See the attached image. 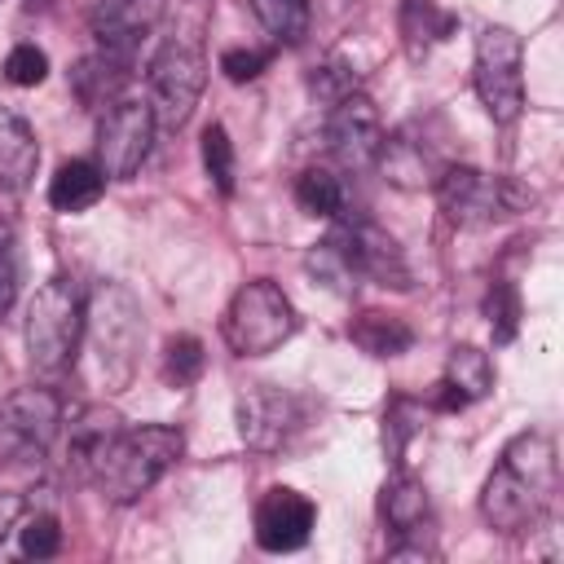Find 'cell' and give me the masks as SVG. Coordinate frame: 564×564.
<instances>
[{"label": "cell", "instance_id": "4fadbf2b", "mask_svg": "<svg viewBox=\"0 0 564 564\" xmlns=\"http://www.w3.org/2000/svg\"><path fill=\"white\" fill-rule=\"evenodd\" d=\"M326 150L344 163V167H370L379 145H383V123H379V110L366 93H348L344 101H335L326 110Z\"/></svg>", "mask_w": 564, "mask_h": 564}, {"label": "cell", "instance_id": "1f68e13d", "mask_svg": "<svg viewBox=\"0 0 564 564\" xmlns=\"http://www.w3.org/2000/svg\"><path fill=\"white\" fill-rule=\"evenodd\" d=\"M308 93H313L322 106H335V101H344L348 93H357V70H352L348 62L330 57V62H322V66L308 70Z\"/></svg>", "mask_w": 564, "mask_h": 564}, {"label": "cell", "instance_id": "d590c367", "mask_svg": "<svg viewBox=\"0 0 564 564\" xmlns=\"http://www.w3.org/2000/svg\"><path fill=\"white\" fill-rule=\"evenodd\" d=\"M432 405H436V410H463V405H467V397H463L454 383H445V379H441V383H436V392H432Z\"/></svg>", "mask_w": 564, "mask_h": 564}, {"label": "cell", "instance_id": "5bb4252c", "mask_svg": "<svg viewBox=\"0 0 564 564\" xmlns=\"http://www.w3.org/2000/svg\"><path fill=\"white\" fill-rule=\"evenodd\" d=\"M313 524H317V507L308 494L300 489H286V485H273L264 489V498L256 502V546L260 551H300L308 538H313Z\"/></svg>", "mask_w": 564, "mask_h": 564}, {"label": "cell", "instance_id": "83f0119b", "mask_svg": "<svg viewBox=\"0 0 564 564\" xmlns=\"http://www.w3.org/2000/svg\"><path fill=\"white\" fill-rule=\"evenodd\" d=\"M251 9L278 44H300L308 35V0H251Z\"/></svg>", "mask_w": 564, "mask_h": 564}, {"label": "cell", "instance_id": "836d02e7", "mask_svg": "<svg viewBox=\"0 0 564 564\" xmlns=\"http://www.w3.org/2000/svg\"><path fill=\"white\" fill-rule=\"evenodd\" d=\"M44 75H48V57H44V48H35V44H18V48H9V57H4V79H9V84H18V88H35V84H44Z\"/></svg>", "mask_w": 564, "mask_h": 564}, {"label": "cell", "instance_id": "30bf717a", "mask_svg": "<svg viewBox=\"0 0 564 564\" xmlns=\"http://www.w3.org/2000/svg\"><path fill=\"white\" fill-rule=\"evenodd\" d=\"M62 436V397L53 388H18L0 405V463L35 467Z\"/></svg>", "mask_w": 564, "mask_h": 564}, {"label": "cell", "instance_id": "603a6c76", "mask_svg": "<svg viewBox=\"0 0 564 564\" xmlns=\"http://www.w3.org/2000/svg\"><path fill=\"white\" fill-rule=\"evenodd\" d=\"M454 31V13L441 9V0H401V44L410 62H423L436 40Z\"/></svg>", "mask_w": 564, "mask_h": 564}, {"label": "cell", "instance_id": "2e32d148", "mask_svg": "<svg viewBox=\"0 0 564 564\" xmlns=\"http://www.w3.org/2000/svg\"><path fill=\"white\" fill-rule=\"evenodd\" d=\"M123 432V419L106 405H84L70 423H66V471L70 480H84L93 485L106 449L115 445V436Z\"/></svg>", "mask_w": 564, "mask_h": 564}, {"label": "cell", "instance_id": "ac0fdd59", "mask_svg": "<svg viewBox=\"0 0 564 564\" xmlns=\"http://www.w3.org/2000/svg\"><path fill=\"white\" fill-rule=\"evenodd\" d=\"M35 167H40V145L31 123L18 110L0 106V194H22L35 181Z\"/></svg>", "mask_w": 564, "mask_h": 564}, {"label": "cell", "instance_id": "ba28073f", "mask_svg": "<svg viewBox=\"0 0 564 564\" xmlns=\"http://www.w3.org/2000/svg\"><path fill=\"white\" fill-rule=\"evenodd\" d=\"M207 84V57L194 40H167L150 66H145V101L154 115V128L176 132L189 123L198 97Z\"/></svg>", "mask_w": 564, "mask_h": 564}, {"label": "cell", "instance_id": "cb8c5ba5", "mask_svg": "<svg viewBox=\"0 0 564 564\" xmlns=\"http://www.w3.org/2000/svg\"><path fill=\"white\" fill-rule=\"evenodd\" d=\"M295 203L322 220H348V185L335 167H304L295 176Z\"/></svg>", "mask_w": 564, "mask_h": 564}, {"label": "cell", "instance_id": "3957f363", "mask_svg": "<svg viewBox=\"0 0 564 564\" xmlns=\"http://www.w3.org/2000/svg\"><path fill=\"white\" fill-rule=\"evenodd\" d=\"M141 304L123 282H101L84 304V344H88V375L101 392H123L141 361Z\"/></svg>", "mask_w": 564, "mask_h": 564}, {"label": "cell", "instance_id": "4316f807", "mask_svg": "<svg viewBox=\"0 0 564 564\" xmlns=\"http://www.w3.org/2000/svg\"><path fill=\"white\" fill-rule=\"evenodd\" d=\"M423 432V401H414V397H392V405H388V414H383V449H388V458L401 467L405 463V449H410V441Z\"/></svg>", "mask_w": 564, "mask_h": 564}, {"label": "cell", "instance_id": "8992f818", "mask_svg": "<svg viewBox=\"0 0 564 564\" xmlns=\"http://www.w3.org/2000/svg\"><path fill=\"white\" fill-rule=\"evenodd\" d=\"M84 339V300L70 278H48L26 304V352L40 375H57L75 361Z\"/></svg>", "mask_w": 564, "mask_h": 564}, {"label": "cell", "instance_id": "4dcf8cb0", "mask_svg": "<svg viewBox=\"0 0 564 564\" xmlns=\"http://www.w3.org/2000/svg\"><path fill=\"white\" fill-rule=\"evenodd\" d=\"M485 317H489L494 344H511L520 330V291L511 282H494L485 295Z\"/></svg>", "mask_w": 564, "mask_h": 564}, {"label": "cell", "instance_id": "9a60e30c", "mask_svg": "<svg viewBox=\"0 0 564 564\" xmlns=\"http://www.w3.org/2000/svg\"><path fill=\"white\" fill-rule=\"evenodd\" d=\"M163 4H167V0H97L93 13H88V26H93L97 48L132 62L137 44H141V40L154 31V22L163 18Z\"/></svg>", "mask_w": 564, "mask_h": 564}, {"label": "cell", "instance_id": "e0dca14e", "mask_svg": "<svg viewBox=\"0 0 564 564\" xmlns=\"http://www.w3.org/2000/svg\"><path fill=\"white\" fill-rule=\"evenodd\" d=\"M375 163H379V167H383V176H388L392 185H401V189L436 185V176L445 172L441 150H436L427 137H419L414 128H401V132L383 137V145H379Z\"/></svg>", "mask_w": 564, "mask_h": 564}, {"label": "cell", "instance_id": "484cf974", "mask_svg": "<svg viewBox=\"0 0 564 564\" xmlns=\"http://www.w3.org/2000/svg\"><path fill=\"white\" fill-rule=\"evenodd\" d=\"M13 533H18V551L26 560H48L62 551V520L48 511V507H35L26 502L13 520Z\"/></svg>", "mask_w": 564, "mask_h": 564}, {"label": "cell", "instance_id": "8fae6325", "mask_svg": "<svg viewBox=\"0 0 564 564\" xmlns=\"http://www.w3.org/2000/svg\"><path fill=\"white\" fill-rule=\"evenodd\" d=\"M234 423H238V436L247 449L278 454L308 427V401L291 388L251 383L234 401Z\"/></svg>", "mask_w": 564, "mask_h": 564}, {"label": "cell", "instance_id": "277c9868", "mask_svg": "<svg viewBox=\"0 0 564 564\" xmlns=\"http://www.w3.org/2000/svg\"><path fill=\"white\" fill-rule=\"evenodd\" d=\"M181 449H185V436H181V427H172V423L123 427V432L115 436V445L106 449V458H101L93 485L101 489L106 502L128 507V502H137L141 494H150V489L176 467Z\"/></svg>", "mask_w": 564, "mask_h": 564}, {"label": "cell", "instance_id": "f546056e", "mask_svg": "<svg viewBox=\"0 0 564 564\" xmlns=\"http://www.w3.org/2000/svg\"><path fill=\"white\" fill-rule=\"evenodd\" d=\"M203 167L212 176V185L220 194H234V176H238V154H234V141L225 132V123H207L203 128Z\"/></svg>", "mask_w": 564, "mask_h": 564}, {"label": "cell", "instance_id": "5b68a950", "mask_svg": "<svg viewBox=\"0 0 564 564\" xmlns=\"http://www.w3.org/2000/svg\"><path fill=\"white\" fill-rule=\"evenodd\" d=\"M432 189H436L445 220L458 229H485V225H498V220L533 207L529 185H520L516 176H494V172L467 167V163H445V172L436 176Z\"/></svg>", "mask_w": 564, "mask_h": 564}, {"label": "cell", "instance_id": "d6986e66", "mask_svg": "<svg viewBox=\"0 0 564 564\" xmlns=\"http://www.w3.org/2000/svg\"><path fill=\"white\" fill-rule=\"evenodd\" d=\"M379 511H383V524L397 533V538H414L423 533L427 516H432V498H427V485L410 471H392L383 480V494H379Z\"/></svg>", "mask_w": 564, "mask_h": 564}, {"label": "cell", "instance_id": "d6a6232c", "mask_svg": "<svg viewBox=\"0 0 564 564\" xmlns=\"http://www.w3.org/2000/svg\"><path fill=\"white\" fill-rule=\"evenodd\" d=\"M13 300H18V229L0 212V317L13 308Z\"/></svg>", "mask_w": 564, "mask_h": 564}, {"label": "cell", "instance_id": "7402d4cb", "mask_svg": "<svg viewBox=\"0 0 564 564\" xmlns=\"http://www.w3.org/2000/svg\"><path fill=\"white\" fill-rule=\"evenodd\" d=\"M348 339H352L361 352H370V357H401V352L414 348L410 322H401V317H392V313H379V308L357 313V317L348 322Z\"/></svg>", "mask_w": 564, "mask_h": 564}, {"label": "cell", "instance_id": "9c48e42d", "mask_svg": "<svg viewBox=\"0 0 564 564\" xmlns=\"http://www.w3.org/2000/svg\"><path fill=\"white\" fill-rule=\"evenodd\" d=\"M471 84L494 123H516L524 110V40L511 26H480Z\"/></svg>", "mask_w": 564, "mask_h": 564}, {"label": "cell", "instance_id": "6da1fadb", "mask_svg": "<svg viewBox=\"0 0 564 564\" xmlns=\"http://www.w3.org/2000/svg\"><path fill=\"white\" fill-rule=\"evenodd\" d=\"M555 489V441L546 432H520L498 454L480 489V516L498 533H524L538 524Z\"/></svg>", "mask_w": 564, "mask_h": 564}, {"label": "cell", "instance_id": "52a82bcc", "mask_svg": "<svg viewBox=\"0 0 564 564\" xmlns=\"http://www.w3.org/2000/svg\"><path fill=\"white\" fill-rule=\"evenodd\" d=\"M300 326V313L295 304L286 300V291L269 278H256V282H242L225 308V344L238 352V357H264L273 348H282Z\"/></svg>", "mask_w": 564, "mask_h": 564}, {"label": "cell", "instance_id": "7a4b0ae2", "mask_svg": "<svg viewBox=\"0 0 564 564\" xmlns=\"http://www.w3.org/2000/svg\"><path fill=\"white\" fill-rule=\"evenodd\" d=\"M308 273L322 278L330 291H348L357 282L410 291L414 273L397 238L370 220H335V229L308 251Z\"/></svg>", "mask_w": 564, "mask_h": 564}, {"label": "cell", "instance_id": "ffe728a7", "mask_svg": "<svg viewBox=\"0 0 564 564\" xmlns=\"http://www.w3.org/2000/svg\"><path fill=\"white\" fill-rule=\"evenodd\" d=\"M128 70H132V62L128 57H115V53H88L75 70H70V88H75V97L84 101V106H110V101H119L123 97V84H128Z\"/></svg>", "mask_w": 564, "mask_h": 564}, {"label": "cell", "instance_id": "44dd1931", "mask_svg": "<svg viewBox=\"0 0 564 564\" xmlns=\"http://www.w3.org/2000/svg\"><path fill=\"white\" fill-rule=\"evenodd\" d=\"M101 194H106V172H101L93 159H70V163H62V167L53 172V181H48V203H53L57 212H66V216L88 212Z\"/></svg>", "mask_w": 564, "mask_h": 564}, {"label": "cell", "instance_id": "e575fe53", "mask_svg": "<svg viewBox=\"0 0 564 564\" xmlns=\"http://www.w3.org/2000/svg\"><path fill=\"white\" fill-rule=\"evenodd\" d=\"M264 53L260 48H225L220 53V70H225V79H234V84H251L260 70H264Z\"/></svg>", "mask_w": 564, "mask_h": 564}, {"label": "cell", "instance_id": "d4e9b609", "mask_svg": "<svg viewBox=\"0 0 564 564\" xmlns=\"http://www.w3.org/2000/svg\"><path fill=\"white\" fill-rule=\"evenodd\" d=\"M445 383H454L467 401H480L494 392V361L476 344H454L445 352Z\"/></svg>", "mask_w": 564, "mask_h": 564}, {"label": "cell", "instance_id": "f1b7e54d", "mask_svg": "<svg viewBox=\"0 0 564 564\" xmlns=\"http://www.w3.org/2000/svg\"><path fill=\"white\" fill-rule=\"evenodd\" d=\"M203 366H207L203 339H194V335H172V339H167V348H163V379H167V388H189V383H198Z\"/></svg>", "mask_w": 564, "mask_h": 564}, {"label": "cell", "instance_id": "8d00e7d4", "mask_svg": "<svg viewBox=\"0 0 564 564\" xmlns=\"http://www.w3.org/2000/svg\"><path fill=\"white\" fill-rule=\"evenodd\" d=\"M26 4H31V9H48L53 0H26Z\"/></svg>", "mask_w": 564, "mask_h": 564}, {"label": "cell", "instance_id": "7c38bea8", "mask_svg": "<svg viewBox=\"0 0 564 564\" xmlns=\"http://www.w3.org/2000/svg\"><path fill=\"white\" fill-rule=\"evenodd\" d=\"M154 145V115L141 97H119L101 110L97 123V167L106 181H132Z\"/></svg>", "mask_w": 564, "mask_h": 564}]
</instances>
